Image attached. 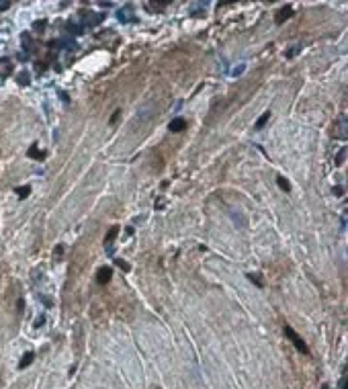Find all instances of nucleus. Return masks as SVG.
<instances>
[{
    "label": "nucleus",
    "instance_id": "4468645a",
    "mask_svg": "<svg viewBox=\"0 0 348 389\" xmlns=\"http://www.w3.org/2000/svg\"><path fill=\"white\" fill-rule=\"evenodd\" d=\"M334 194L342 197V194H344V188H342V186H334Z\"/></svg>",
    "mask_w": 348,
    "mask_h": 389
},
{
    "label": "nucleus",
    "instance_id": "f3484780",
    "mask_svg": "<svg viewBox=\"0 0 348 389\" xmlns=\"http://www.w3.org/2000/svg\"><path fill=\"white\" fill-rule=\"evenodd\" d=\"M119 113H121V111H115V115H113V117H111V123H115L117 119H119Z\"/></svg>",
    "mask_w": 348,
    "mask_h": 389
},
{
    "label": "nucleus",
    "instance_id": "9d476101",
    "mask_svg": "<svg viewBox=\"0 0 348 389\" xmlns=\"http://www.w3.org/2000/svg\"><path fill=\"white\" fill-rule=\"evenodd\" d=\"M29 156H37V158H39V160H41V158H43V156H45V154H43V152H41V154H39V152H37V146H33V148L29 149Z\"/></svg>",
    "mask_w": 348,
    "mask_h": 389
},
{
    "label": "nucleus",
    "instance_id": "20e7f679",
    "mask_svg": "<svg viewBox=\"0 0 348 389\" xmlns=\"http://www.w3.org/2000/svg\"><path fill=\"white\" fill-rule=\"evenodd\" d=\"M291 14H293V8L291 6H285V8H280L278 11V14H277V23L280 25V23H285V19H289Z\"/></svg>",
    "mask_w": 348,
    "mask_h": 389
},
{
    "label": "nucleus",
    "instance_id": "f8f14e48",
    "mask_svg": "<svg viewBox=\"0 0 348 389\" xmlns=\"http://www.w3.org/2000/svg\"><path fill=\"white\" fill-rule=\"evenodd\" d=\"M117 264H119V266H121L123 270H129V268H131V266H129V264L125 262V260H121V258H117Z\"/></svg>",
    "mask_w": 348,
    "mask_h": 389
},
{
    "label": "nucleus",
    "instance_id": "39448f33",
    "mask_svg": "<svg viewBox=\"0 0 348 389\" xmlns=\"http://www.w3.org/2000/svg\"><path fill=\"white\" fill-rule=\"evenodd\" d=\"M268 119H270V111H266L264 115H260V117H258V121H256V129H262V127L266 125Z\"/></svg>",
    "mask_w": 348,
    "mask_h": 389
},
{
    "label": "nucleus",
    "instance_id": "ddd939ff",
    "mask_svg": "<svg viewBox=\"0 0 348 389\" xmlns=\"http://www.w3.org/2000/svg\"><path fill=\"white\" fill-rule=\"evenodd\" d=\"M344 158H346V152L342 149V152L338 154V160H336V162H338V164H342V162H344Z\"/></svg>",
    "mask_w": 348,
    "mask_h": 389
},
{
    "label": "nucleus",
    "instance_id": "1a4fd4ad",
    "mask_svg": "<svg viewBox=\"0 0 348 389\" xmlns=\"http://www.w3.org/2000/svg\"><path fill=\"white\" fill-rule=\"evenodd\" d=\"M16 193H19V197H21V199H25L27 194L31 193V188H29V186H19V188H16Z\"/></svg>",
    "mask_w": 348,
    "mask_h": 389
},
{
    "label": "nucleus",
    "instance_id": "423d86ee",
    "mask_svg": "<svg viewBox=\"0 0 348 389\" xmlns=\"http://www.w3.org/2000/svg\"><path fill=\"white\" fill-rule=\"evenodd\" d=\"M33 356H35L33 352H27V354L23 356V360L19 363V366H21V369H25V366H29V365H31V363H33Z\"/></svg>",
    "mask_w": 348,
    "mask_h": 389
},
{
    "label": "nucleus",
    "instance_id": "dca6fc26",
    "mask_svg": "<svg viewBox=\"0 0 348 389\" xmlns=\"http://www.w3.org/2000/svg\"><path fill=\"white\" fill-rule=\"evenodd\" d=\"M8 6H10V2H4V0H2V2H0V11H6V8H8Z\"/></svg>",
    "mask_w": 348,
    "mask_h": 389
},
{
    "label": "nucleus",
    "instance_id": "f03ea898",
    "mask_svg": "<svg viewBox=\"0 0 348 389\" xmlns=\"http://www.w3.org/2000/svg\"><path fill=\"white\" fill-rule=\"evenodd\" d=\"M111 275H113V270H111L109 266H104V268H100V270H98L96 281H98L100 285H104V283H109V281H111Z\"/></svg>",
    "mask_w": 348,
    "mask_h": 389
},
{
    "label": "nucleus",
    "instance_id": "2eb2a0df",
    "mask_svg": "<svg viewBox=\"0 0 348 389\" xmlns=\"http://www.w3.org/2000/svg\"><path fill=\"white\" fill-rule=\"evenodd\" d=\"M19 82H21V84H27V82H29V76H27V74H21V76H19Z\"/></svg>",
    "mask_w": 348,
    "mask_h": 389
},
{
    "label": "nucleus",
    "instance_id": "9b49d317",
    "mask_svg": "<svg viewBox=\"0 0 348 389\" xmlns=\"http://www.w3.org/2000/svg\"><path fill=\"white\" fill-rule=\"evenodd\" d=\"M248 279H250V281H254V283H256L258 287H262V281H260V276H258V275H254V273H250V275H248Z\"/></svg>",
    "mask_w": 348,
    "mask_h": 389
},
{
    "label": "nucleus",
    "instance_id": "f257e3e1",
    "mask_svg": "<svg viewBox=\"0 0 348 389\" xmlns=\"http://www.w3.org/2000/svg\"><path fill=\"white\" fill-rule=\"evenodd\" d=\"M285 334H287V336L291 338V342L295 344V348H297L299 352H303V354H309V348H307L305 340H303V338H301V336H299L297 332H295V330H293L291 326H285Z\"/></svg>",
    "mask_w": 348,
    "mask_h": 389
},
{
    "label": "nucleus",
    "instance_id": "6e6552de",
    "mask_svg": "<svg viewBox=\"0 0 348 389\" xmlns=\"http://www.w3.org/2000/svg\"><path fill=\"white\" fill-rule=\"evenodd\" d=\"M277 184L280 186V188H283V191H285V193H289V188H291V186H289V182H287V180H285L283 176H278V178H277Z\"/></svg>",
    "mask_w": 348,
    "mask_h": 389
},
{
    "label": "nucleus",
    "instance_id": "7ed1b4c3",
    "mask_svg": "<svg viewBox=\"0 0 348 389\" xmlns=\"http://www.w3.org/2000/svg\"><path fill=\"white\" fill-rule=\"evenodd\" d=\"M184 127H186V121L182 119V117H178V119H172V121H170V131H174V133L182 131Z\"/></svg>",
    "mask_w": 348,
    "mask_h": 389
},
{
    "label": "nucleus",
    "instance_id": "0eeeda50",
    "mask_svg": "<svg viewBox=\"0 0 348 389\" xmlns=\"http://www.w3.org/2000/svg\"><path fill=\"white\" fill-rule=\"evenodd\" d=\"M117 234H119V228H117V225H115V228H111V231H109V234H106V238H104V244L109 246L111 242L115 240V236H117Z\"/></svg>",
    "mask_w": 348,
    "mask_h": 389
}]
</instances>
